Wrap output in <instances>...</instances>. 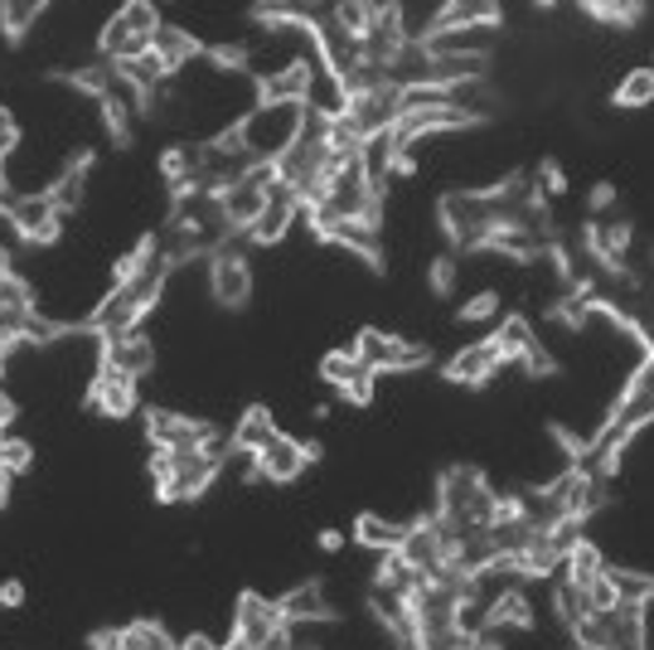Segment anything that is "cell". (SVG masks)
<instances>
[{
	"label": "cell",
	"instance_id": "6da1fadb",
	"mask_svg": "<svg viewBox=\"0 0 654 650\" xmlns=\"http://www.w3.org/2000/svg\"><path fill=\"white\" fill-rule=\"evenodd\" d=\"M436 520L451 539L465 529H490L495 524V490L475 467H451L436 486Z\"/></svg>",
	"mask_w": 654,
	"mask_h": 650
},
{
	"label": "cell",
	"instance_id": "7a4b0ae2",
	"mask_svg": "<svg viewBox=\"0 0 654 650\" xmlns=\"http://www.w3.org/2000/svg\"><path fill=\"white\" fill-rule=\"evenodd\" d=\"M223 471V461H213L204 447L194 452H151V476H155V500L160 506H180V500H199L209 490V481Z\"/></svg>",
	"mask_w": 654,
	"mask_h": 650
},
{
	"label": "cell",
	"instance_id": "3957f363",
	"mask_svg": "<svg viewBox=\"0 0 654 650\" xmlns=\"http://www.w3.org/2000/svg\"><path fill=\"white\" fill-rule=\"evenodd\" d=\"M233 650H291L286 617L272 597L243 592L233 607Z\"/></svg>",
	"mask_w": 654,
	"mask_h": 650
},
{
	"label": "cell",
	"instance_id": "277c9868",
	"mask_svg": "<svg viewBox=\"0 0 654 650\" xmlns=\"http://www.w3.org/2000/svg\"><path fill=\"white\" fill-rule=\"evenodd\" d=\"M301 112L305 108H266V102H258L243 122V141H248V156L252 161H276V156L286 151L291 141H296L301 131Z\"/></svg>",
	"mask_w": 654,
	"mask_h": 650
},
{
	"label": "cell",
	"instance_id": "5b68a950",
	"mask_svg": "<svg viewBox=\"0 0 654 650\" xmlns=\"http://www.w3.org/2000/svg\"><path fill=\"white\" fill-rule=\"evenodd\" d=\"M354 354L364 364L373 369H417L426 364L432 354H426V344H408V340H398L393 330H379V326H364L354 336Z\"/></svg>",
	"mask_w": 654,
	"mask_h": 650
},
{
	"label": "cell",
	"instance_id": "8992f818",
	"mask_svg": "<svg viewBox=\"0 0 654 650\" xmlns=\"http://www.w3.org/2000/svg\"><path fill=\"white\" fill-rule=\"evenodd\" d=\"M209 287H213V301L219 307H229V311H243L248 307V297H252V268H248V258L238 253V248H213V258H209Z\"/></svg>",
	"mask_w": 654,
	"mask_h": 650
},
{
	"label": "cell",
	"instance_id": "52a82bcc",
	"mask_svg": "<svg viewBox=\"0 0 654 650\" xmlns=\"http://www.w3.org/2000/svg\"><path fill=\"white\" fill-rule=\"evenodd\" d=\"M145 422V437H151V447H165V452H194V447H204L213 428L199 418H184V413H170V408H145L141 413Z\"/></svg>",
	"mask_w": 654,
	"mask_h": 650
},
{
	"label": "cell",
	"instance_id": "ba28073f",
	"mask_svg": "<svg viewBox=\"0 0 654 650\" xmlns=\"http://www.w3.org/2000/svg\"><path fill=\"white\" fill-rule=\"evenodd\" d=\"M83 403L92 408V413H102V418H131L137 413V379L122 374V369H112V364H102L98 379L88 383Z\"/></svg>",
	"mask_w": 654,
	"mask_h": 650
},
{
	"label": "cell",
	"instance_id": "9c48e42d",
	"mask_svg": "<svg viewBox=\"0 0 654 650\" xmlns=\"http://www.w3.org/2000/svg\"><path fill=\"white\" fill-rule=\"evenodd\" d=\"M305 467H311V461H305L301 437H286V432H276L272 442H266L262 452L252 457V471H258V481H272V486H291Z\"/></svg>",
	"mask_w": 654,
	"mask_h": 650
},
{
	"label": "cell",
	"instance_id": "30bf717a",
	"mask_svg": "<svg viewBox=\"0 0 654 650\" xmlns=\"http://www.w3.org/2000/svg\"><path fill=\"white\" fill-rule=\"evenodd\" d=\"M315 63H325V59H315ZM315 63L291 59L286 69L262 73L258 78V102H266V108H305V92H311V69H315Z\"/></svg>",
	"mask_w": 654,
	"mask_h": 650
},
{
	"label": "cell",
	"instance_id": "8fae6325",
	"mask_svg": "<svg viewBox=\"0 0 654 650\" xmlns=\"http://www.w3.org/2000/svg\"><path fill=\"white\" fill-rule=\"evenodd\" d=\"M6 219L16 223V233L30 238V243H53L63 229V214L53 209L49 194H16V204L6 209Z\"/></svg>",
	"mask_w": 654,
	"mask_h": 650
},
{
	"label": "cell",
	"instance_id": "7c38bea8",
	"mask_svg": "<svg viewBox=\"0 0 654 650\" xmlns=\"http://www.w3.org/2000/svg\"><path fill=\"white\" fill-rule=\"evenodd\" d=\"M296 214H301V199L291 194L282 180H276V184H272V194H266V204H262V214L252 219L248 238H252L258 248H272L276 238H286V229H291V219H296Z\"/></svg>",
	"mask_w": 654,
	"mask_h": 650
},
{
	"label": "cell",
	"instance_id": "4fadbf2b",
	"mask_svg": "<svg viewBox=\"0 0 654 650\" xmlns=\"http://www.w3.org/2000/svg\"><path fill=\"white\" fill-rule=\"evenodd\" d=\"M500 344L495 340H475V344H465V350L451 354V364H446V379L451 383H465V389H480V383H490L495 379V369H500Z\"/></svg>",
	"mask_w": 654,
	"mask_h": 650
},
{
	"label": "cell",
	"instance_id": "5bb4252c",
	"mask_svg": "<svg viewBox=\"0 0 654 650\" xmlns=\"http://www.w3.org/2000/svg\"><path fill=\"white\" fill-rule=\"evenodd\" d=\"M102 364H112V369H122V374L141 379V374H151V369H155V344L141 336V326L127 330V336H107L102 340Z\"/></svg>",
	"mask_w": 654,
	"mask_h": 650
},
{
	"label": "cell",
	"instance_id": "9a60e30c",
	"mask_svg": "<svg viewBox=\"0 0 654 650\" xmlns=\"http://www.w3.org/2000/svg\"><path fill=\"white\" fill-rule=\"evenodd\" d=\"M485 627H490V631H529V627H533V607H529L524 588H500V592H490V602H485Z\"/></svg>",
	"mask_w": 654,
	"mask_h": 650
},
{
	"label": "cell",
	"instance_id": "2e32d148",
	"mask_svg": "<svg viewBox=\"0 0 654 650\" xmlns=\"http://www.w3.org/2000/svg\"><path fill=\"white\" fill-rule=\"evenodd\" d=\"M276 607H282L286 621H335V607H330L325 582H320V578L301 582V588H291L286 597H276Z\"/></svg>",
	"mask_w": 654,
	"mask_h": 650
},
{
	"label": "cell",
	"instance_id": "e0dca14e",
	"mask_svg": "<svg viewBox=\"0 0 654 650\" xmlns=\"http://www.w3.org/2000/svg\"><path fill=\"white\" fill-rule=\"evenodd\" d=\"M92 161H98V151H88V146H83V151H78V156H73V161H69V166H63V176H59V184H53V190H49V199H53V209H59V214H63V219H69V214H73V209H78V204H83V190H88V170H92Z\"/></svg>",
	"mask_w": 654,
	"mask_h": 650
},
{
	"label": "cell",
	"instance_id": "ac0fdd59",
	"mask_svg": "<svg viewBox=\"0 0 654 650\" xmlns=\"http://www.w3.org/2000/svg\"><path fill=\"white\" fill-rule=\"evenodd\" d=\"M276 437V418H272V408L266 403H252L243 418H238V428H233V452H243V457H258L266 442Z\"/></svg>",
	"mask_w": 654,
	"mask_h": 650
},
{
	"label": "cell",
	"instance_id": "d6986e66",
	"mask_svg": "<svg viewBox=\"0 0 654 650\" xmlns=\"http://www.w3.org/2000/svg\"><path fill=\"white\" fill-rule=\"evenodd\" d=\"M209 161V146H194V141H175V146H165L160 151V180L165 184H180V180H190L199 176Z\"/></svg>",
	"mask_w": 654,
	"mask_h": 650
},
{
	"label": "cell",
	"instance_id": "ffe728a7",
	"mask_svg": "<svg viewBox=\"0 0 654 650\" xmlns=\"http://www.w3.org/2000/svg\"><path fill=\"white\" fill-rule=\"evenodd\" d=\"M403 534H408V524L383 520V514H359V520H354V543H359V549H373V553L398 549Z\"/></svg>",
	"mask_w": 654,
	"mask_h": 650
},
{
	"label": "cell",
	"instance_id": "44dd1931",
	"mask_svg": "<svg viewBox=\"0 0 654 650\" xmlns=\"http://www.w3.org/2000/svg\"><path fill=\"white\" fill-rule=\"evenodd\" d=\"M151 49H155V54H165L170 69H180V63H190V59L204 54V44H199L194 34L175 30V24H160V30L151 34Z\"/></svg>",
	"mask_w": 654,
	"mask_h": 650
},
{
	"label": "cell",
	"instance_id": "7402d4cb",
	"mask_svg": "<svg viewBox=\"0 0 654 650\" xmlns=\"http://www.w3.org/2000/svg\"><path fill=\"white\" fill-rule=\"evenodd\" d=\"M606 582H611V592H616L621 607H640V612H645V602L654 597V578L635 573V568H606Z\"/></svg>",
	"mask_w": 654,
	"mask_h": 650
},
{
	"label": "cell",
	"instance_id": "603a6c76",
	"mask_svg": "<svg viewBox=\"0 0 654 650\" xmlns=\"http://www.w3.org/2000/svg\"><path fill=\"white\" fill-rule=\"evenodd\" d=\"M563 568H567V582H572V588H577V592H592L596 582H602V573H606L602 553H596V549H592V543H586V539H582L577 549L567 553V559H563Z\"/></svg>",
	"mask_w": 654,
	"mask_h": 650
},
{
	"label": "cell",
	"instance_id": "cb8c5ba5",
	"mask_svg": "<svg viewBox=\"0 0 654 650\" xmlns=\"http://www.w3.org/2000/svg\"><path fill=\"white\" fill-rule=\"evenodd\" d=\"M500 6L495 0H446L442 16H436V30H456V24H495Z\"/></svg>",
	"mask_w": 654,
	"mask_h": 650
},
{
	"label": "cell",
	"instance_id": "d4e9b609",
	"mask_svg": "<svg viewBox=\"0 0 654 650\" xmlns=\"http://www.w3.org/2000/svg\"><path fill=\"white\" fill-rule=\"evenodd\" d=\"M117 650H180V641L160 621H131L117 631Z\"/></svg>",
	"mask_w": 654,
	"mask_h": 650
},
{
	"label": "cell",
	"instance_id": "484cf974",
	"mask_svg": "<svg viewBox=\"0 0 654 650\" xmlns=\"http://www.w3.org/2000/svg\"><path fill=\"white\" fill-rule=\"evenodd\" d=\"M500 344V360L504 364H514V360H524V354L539 344V336H533V326L524 321V316H510L504 326H495V336H490Z\"/></svg>",
	"mask_w": 654,
	"mask_h": 650
},
{
	"label": "cell",
	"instance_id": "4316f807",
	"mask_svg": "<svg viewBox=\"0 0 654 650\" xmlns=\"http://www.w3.org/2000/svg\"><path fill=\"white\" fill-rule=\"evenodd\" d=\"M611 102L616 108H650L654 102V69H631L611 92Z\"/></svg>",
	"mask_w": 654,
	"mask_h": 650
},
{
	"label": "cell",
	"instance_id": "83f0119b",
	"mask_svg": "<svg viewBox=\"0 0 654 650\" xmlns=\"http://www.w3.org/2000/svg\"><path fill=\"white\" fill-rule=\"evenodd\" d=\"M412 582H417V573L398 559V549H389L379 559V573H373V592H412Z\"/></svg>",
	"mask_w": 654,
	"mask_h": 650
},
{
	"label": "cell",
	"instance_id": "f1b7e54d",
	"mask_svg": "<svg viewBox=\"0 0 654 650\" xmlns=\"http://www.w3.org/2000/svg\"><path fill=\"white\" fill-rule=\"evenodd\" d=\"M44 6H49V0H0V24H6V34L20 39L39 20V10H44Z\"/></svg>",
	"mask_w": 654,
	"mask_h": 650
},
{
	"label": "cell",
	"instance_id": "f546056e",
	"mask_svg": "<svg viewBox=\"0 0 654 650\" xmlns=\"http://www.w3.org/2000/svg\"><path fill=\"white\" fill-rule=\"evenodd\" d=\"M117 20H122L137 39H151V34L160 30V24H165V20H160V10H155V0H127L122 16H117Z\"/></svg>",
	"mask_w": 654,
	"mask_h": 650
},
{
	"label": "cell",
	"instance_id": "4dcf8cb0",
	"mask_svg": "<svg viewBox=\"0 0 654 650\" xmlns=\"http://www.w3.org/2000/svg\"><path fill=\"white\" fill-rule=\"evenodd\" d=\"M495 316H500V291H495V287H485V291H475V297H465V301H461L456 321H461V326H490Z\"/></svg>",
	"mask_w": 654,
	"mask_h": 650
},
{
	"label": "cell",
	"instance_id": "1f68e13d",
	"mask_svg": "<svg viewBox=\"0 0 654 650\" xmlns=\"http://www.w3.org/2000/svg\"><path fill=\"white\" fill-rule=\"evenodd\" d=\"M553 602H557V617H563L567 627H577V621H586V617L596 612V607H592V597H586V592H577V588H572V582H563V588H557V597H553Z\"/></svg>",
	"mask_w": 654,
	"mask_h": 650
},
{
	"label": "cell",
	"instance_id": "d6a6232c",
	"mask_svg": "<svg viewBox=\"0 0 654 650\" xmlns=\"http://www.w3.org/2000/svg\"><path fill=\"white\" fill-rule=\"evenodd\" d=\"M0 467H6L10 476H24V471H30L34 467V447L30 442H24V437H0Z\"/></svg>",
	"mask_w": 654,
	"mask_h": 650
},
{
	"label": "cell",
	"instance_id": "836d02e7",
	"mask_svg": "<svg viewBox=\"0 0 654 650\" xmlns=\"http://www.w3.org/2000/svg\"><path fill=\"white\" fill-rule=\"evenodd\" d=\"M359 364H364V360H359L354 350H330L325 360H320V379H325V383H335V389H344V383H350V374H354Z\"/></svg>",
	"mask_w": 654,
	"mask_h": 650
},
{
	"label": "cell",
	"instance_id": "e575fe53",
	"mask_svg": "<svg viewBox=\"0 0 654 650\" xmlns=\"http://www.w3.org/2000/svg\"><path fill=\"white\" fill-rule=\"evenodd\" d=\"M426 287H432V297H451V291H456V258L451 253L432 258V268H426Z\"/></svg>",
	"mask_w": 654,
	"mask_h": 650
},
{
	"label": "cell",
	"instance_id": "d590c367",
	"mask_svg": "<svg viewBox=\"0 0 654 650\" xmlns=\"http://www.w3.org/2000/svg\"><path fill=\"white\" fill-rule=\"evenodd\" d=\"M373 383H379V369H373V364H359L354 374H350V383H344L340 393L350 398V403L364 408V403H373Z\"/></svg>",
	"mask_w": 654,
	"mask_h": 650
},
{
	"label": "cell",
	"instance_id": "8d00e7d4",
	"mask_svg": "<svg viewBox=\"0 0 654 650\" xmlns=\"http://www.w3.org/2000/svg\"><path fill=\"white\" fill-rule=\"evenodd\" d=\"M204 59L213 63V69H223V73H229V69L243 73L248 63H252L248 59V44H213V49H204Z\"/></svg>",
	"mask_w": 654,
	"mask_h": 650
},
{
	"label": "cell",
	"instance_id": "74e56055",
	"mask_svg": "<svg viewBox=\"0 0 654 650\" xmlns=\"http://www.w3.org/2000/svg\"><path fill=\"white\" fill-rule=\"evenodd\" d=\"M539 190H549V199H563L567 194V176H563V166H557L553 156L539 166Z\"/></svg>",
	"mask_w": 654,
	"mask_h": 650
},
{
	"label": "cell",
	"instance_id": "f35d334b",
	"mask_svg": "<svg viewBox=\"0 0 654 650\" xmlns=\"http://www.w3.org/2000/svg\"><path fill=\"white\" fill-rule=\"evenodd\" d=\"M616 184H611V180H596L592 184V194H586V209H592V214H611V204H616Z\"/></svg>",
	"mask_w": 654,
	"mask_h": 650
},
{
	"label": "cell",
	"instance_id": "ab89813d",
	"mask_svg": "<svg viewBox=\"0 0 654 650\" xmlns=\"http://www.w3.org/2000/svg\"><path fill=\"white\" fill-rule=\"evenodd\" d=\"M16 137H20V127H16V112L10 108H0V161L10 156V146H16Z\"/></svg>",
	"mask_w": 654,
	"mask_h": 650
},
{
	"label": "cell",
	"instance_id": "60d3db41",
	"mask_svg": "<svg viewBox=\"0 0 654 650\" xmlns=\"http://www.w3.org/2000/svg\"><path fill=\"white\" fill-rule=\"evenodd\" d=\"M0 607H6V612L24 607V582H20V578H6V582H0Z\"/></svg>",
	"mask_w": 654,
	"mask_h": 650
},
{
	"label": "cell",
	"instance_id": "b9f144b4",
	"mask_svg": "<svg viewBox=\"0 0 654 650\" xmlns=\"http://www.w3.org/2000/svg\"><path fill=\"white\" fill-rule=\"evenodd\" d=\"M16 418H20V403L10 393H0V437H6L10 428H16Z\"/></svg>",
	"mask_w": 654,
	"mask_h": 650
},
{
	"label": "cell",
	"instance_id": "7bdbcfd3",
	"mask_svg": "<svg viewBox=\"0 0 654 650\" xmlns=\"http://www.w3.org/2000/svg\"><path fill=\"white\" fill-rule=\"evenodd\" d=\"M320 549H325V553H340L344 549V534H340V529H320Z\"/></svg>",
	"mask_w": 654,
	"mask_h": 650
},
{
	"label": "cell",
	"instance_id": "ee69618b",
	"mask_svg": "<svg viewBox=\"0 0 654 650\" xmlns=\"http://www.w3.org/2000/svg\"><path fill=\"white\" fill-rule=\"evenodd\" d=\"M180 650H219L209 641V636H190V641H180Z\"/></svg>",
	"mask_w": 654,
	"mask_h": 650
},
{
	"label": "cell",
	"instance_id": "f6af8a7d",
	"mask_svg": "<svg viewBox=\"0 0 654 650\" xmlns=\"http://www.w3.org/2000/svg\"><path fill=\"white\" fill-rule=\"evenodd\" d=\"M10 481H16V476L0 467V506H10Z\"/></svg>",
	"mask_w": 654,
	"mask_h": 650
},
{
	"label": "cell",
	"instance_id": "bcb514c9",
	"mask_svg": "<svg viewBox=\"0 0 654 650\" xmlns=\"http://www.w3.org/2000/svg\"><path fill=\"white\" fill-rule=\"evenodd\" d=\"M16 344H20L16 336H0V369H6V360H10V350H16Z\"/></svg>",
	"mask_w": 654,
	"mask_h": 650
},
{
	"label": "cell",
	"instance_id": "7dc6e473",
	"mask_svg": "<svg viewBox=\"0 0 654 650\" xmlns=\"http://www.w3.org/2000/svg\"><path fill=\"white\" fill-rule=\"evenodd\" d=\"M539 6H553V0H539Z\"/></svg>",
	"mask_w": 654,
	"mask_h": 650
},
{
	"label": "cell",
	"instance_id": "c3c4849f",
	"mask_svg": "<svg viewBox=\"0 0 654 650\" xmlns=\"http://www.w3.org/2000/svg\"><path fill=\"white\" fill-rule=\"evenodd\" d=\"M165 6H175V0H165Z\"/></svg>",
	"mask_w": 654,
	"mask_h": 650
}]
</instances>
